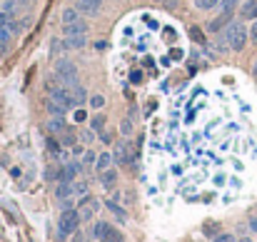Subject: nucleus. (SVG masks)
Listing matches in <instances>:
<instances>
[{
    "instance_id": "obj_1",
    "label": "nucleus",
    "mask_w": 257,
    "mask_h": 242,
    "mask_svg": "<svg viewBox=\"0 0 257 242\" xmlns=\"http://www.w3.org/2000/svg\"><path fill=\"white\" fill-rule=\"evenodd\" d=\"M225 103V93L190 85L180 90L167 112L155 125L153 150L165 152V163H155L158 185H175L182 200H205L202 185L212 182L217 190L227 185V155L232 145L217 142H240L242 128L237 120H227L217 110Z\"/></svg>"
},
{
    "instance_id": "obj_2",
    "label": "nucleus",
    "mask_w": 257,
    "mask_h": 242,
    "mask_svg": "<svg viewBox=\"0 0 257 242\" xmlns=\"http://www.w3.org/2000/svg\"><path fill=\"white\" fill-rule=\"evenodd\" d=\"M250 40V30L245 25V20H230L227 23V30H225V43L232 53H242L245 45Z\"/></svg>"
},
{
    "instance_id": "obj_3",
    "label": "nucleus",
    "mask_w": 257,
    "mask_h": 242,
    "mask_svg": "<svg viewBox=\"0 0 257 242\" xmlns=\"http://www.w3.org/2000/svg\"><path fill=\"white\" fill-rule=\"evenodd\" d=\"M55 77H58V85L63 88H75L80 83V77H78V68L72 65L67 58H60L55 63Z\"/></svg>"
},
{
    "instance_id": "obj_4",
    "label": "nucleus",
    "mask_w": 257,
    "mask_h": 242,
    "mask_svg": "<svg viewBox=\"0 0 257 242\" xmlns=\"http://www.w3.org/2000/svg\"><path fill=\"white\" fill-rule=\"evenodd\" d=\"M80 212L78 210H63V215H60V222H58V237L60 240H65L67 235H72L78 227H80Z\"/></svg>"
},
{
    "instance_id": "obj_5",
    "label": "nucleus",
    "mask_w": 257,
    "mask_h": 242,
    "mask_svg": "<svg viewBox=\"0 0 257 242\" xmlns=\"http://www.w3.org/2000/svg\"><path fill=\"white\" fill-rule=\"evenodd\" d=\"M113 160H115V163H120V165H132V163H135V155H132V142H130V140H123V142H118V150H115Z\"/></svg>"
},
{
    "instance_id": "obj_6",
    "label": "nucleus",
    "mask_w": 257,
    "mask_h": 242,
    "mask_svg": "<svg viewBox=\"0 0 257 242\" xmlns=\"http://www.w3.org/2000/svg\"><path fill=\"white\" fill-rule=\"evenodd\" d=\"M85 43H88L85 35H70V37L63 40V48H65V50H83Z\"/></svg>"
},
{
    "instance_id": "obj_7",
    "label": "nucleus",
    "mask_w": 257,
    "mask_h": 242,
    "mask_svg": "<svg viewBox=\"0 0 257 242\" xmlns=\"http://www.w3.org/2000/svg\"><path fill=\"white\" fill-rule=\"evenodd\" d=\"M75 8L80 10V15H88V18H95V15L100 13V5L93 3V0H78Z\"/></svg>"
},
{
    "instance_id": "obj_8",
    "label": "nucleus",
    "mask_w": 257,
    "mask_h": 242,
    "mask_svg": "<svg viewBox=\"0 0 257 242\" xmlns=\"http://www.w3.org/2000/svg\"><path fill=\"white\" fill-rule=\"evenodd\" d=\"M240 20H245V23H250V20H257V0H247V3H242Z\"/></svg>"
},
{
    "instance_id": "obj_9",
    "label": "nucleus",
    "mask_w": 257,
    "mask_h": 242,
    "mask_svg": "<svg viewBox=\"0 0 257 242\" xmlns=\"http://www.w3.org/2000/svg\"><path fill=\"white\" fill-rule=\"evenodd\" d=\"M95 210H97V203H95L93 197H85V200H83V205H80V210H78V212H80V220H83V222L90 220V217L95 215Z\"/></svg>"
},
{
    "instance_id": "obj_10",
    "label": "nucleus",
    "mask_w": 257,
    "mask_h": 242,
    "mask_svg": "<svg viewBox=\"0 0 257 242\" xmlns=\"http://www.w3.org/2000/svg\"><path fill=\"white\" fill-rule=\"evenodd\" d=\"M115 182H118V170L107 168V170H102V173H100V185H102L105 190H113V187H115Z\"/></svg>"
},
{
    "instance_id": "obj_11",
    "label": "nucleus",
    "mask_w": 257,
    "mask_h": 242,
    "mask_svg": "<svg viewBox=\"0 0 257 242\" xmlns=\"http://www.w3.org/2000/svg\"><path fill=\"white\" fill-rule=\"evenodd\" d=\"M45 128H48V133H50V135H63V133L67 130L65 117H50L48 123H45Z\"/></svg>"
},
{
    "instance_id": "obj_12",
    "label": "nucleus",
    "mask_w": 257,
    "mask_h": 242,
    "mask_svg": "<svg viewBox=\"0 0 257 242\" xmlns=\"http://www.w3.org/2000/svg\"><path fill=\"white\" fill-rule=\"evenodd\" d=\"M63 35H65V37H70V35H88V23H83V20L70 23V25L63 28Z\"/></svg>"
},
{
    "instance_id": "obj_13",
    "label": "nucleus",
    "mask_w": 257,
    "mask_h": 242,
    "mask_svg": "<svg viewBox=\"0 0 257 242\" xmlns=\"http://www.w3.org/2000/svg\"><path fill=\"white\" fill-rule=\"evenodd\" d=\"M45 110H48L53 117H65V115H67V107H65V105H60V103H58V100H53V98H48Z\"/></svg>"
},
{
    "instance_id": "obj_14",
    "label": "nucleus",
    "mask_w": 257,
    "mask_h": 242,
    "mask_svg": "<svg viewBox=\"0 0 257 242\" xmlns=\"http://www.w3.org/2000/svg\"><path fill=\"white\" fill-rule=\"evenodd\" d=\"M115 232V227L110 225V222H95V230H93V235H95V240H105L107 235H113Z\"/></svg>"
},
{
    "instance_id": "obj_15",
    "label": "nucleus",
    "mask_w": 257,
    "mask_h": 242,
    "mask_svg": "<svg viewBox=\"0 0 257 242\" xmlns=\"http://www.w3.org/2000/svg\"><path fill=\"white\" fill-rule=\"evenodd\" d=\"M10 37H13V33H10L8 25L0 28V55H8V50H10Z\"/></svg>"
},
{
    "instance_id": "obj_16",
    "label": "nucleus",
    "mask_w": 257,
    "mask_h": 242,
    "mask_svg": "<svg viewBox=\"0 0 257 242\" xmlns=\"http://www.w3.org/2000/svg\"><path fill=\"white\" fill-rule=\"evenodd\" d=\"M60 20L65 23V25H70V23H78L80 20V10L72 5V8H65L63 13H60Z\"/></svg>"
},
{
    "instance_id": "obj_17",
    "label": "nucleus",
    "mask_w": 257,
    "mask_h": 242,
    "mask_svg": "<svg viewBox=\"0 0 257 242\" xmlns=\"http://www.w3.org/2000/svg\"><path fill=\"white\" fill-rule=\"evenodd\" d=\"M110 165H113V155H110V152H100V155H97V160H95V168H97V173L107 170Z\"/></svg>"
},
{
    "instance_id": "obj_18",
    "label": "nucleus",
    "mask_w": 257,
    "mask_h": 242,
    "mask_svg": "<svg viewBox=\"0 0 257 242\" xmlns=\"http://www.w3.org/2000/svg\"><path fill=\"white\" fill-rule=\"evenodd\" d=\"M28 23H30V18H13L8 28H10V33H13V35H18V33H23V30L28 28Z\"/></svg>"
},
{
    "instance_id": "obj_19",
    "label": "nucleus",
    "mask_w": 257,
    "mask_h": 242,
    "mask_svg": "<svg viewBox=\"0 0 257 242\" xmlns=\"http://www.w3.org/2000/svg\"><path fill=\"white\" fill-rule=\"evenodd\" d=\"M72 190H75V185H72V182H60L58 190H55V195H58L60 200H67V197L72 195Z\"/></svg>"
},
{
    "instance_id": "obj_20",
    "label": "nucleus",
    "mask_w": 257,
    "mask_h": 242,
    "mask_svg": "<svg viewBox=\"0 0 257 242\" xmlns=\"http://www.w3.org/2000/svg\"><path fill=\"white\" fill-rule=\"evenodd\" d=\"M75 142H78V138H75V133H72L70 128L60 135V145H63V147H75Z\"/></svg>"
},
{
    "instance_id": "obj_21",
    "label": "nucleus",
    "mask_w": 257,
    "mask_h": 242,
    "mask_svg": "<svg viewBox=\"0 0 257 242\" xmlns=\"http://www.w3.org/2000/svg\"><path fill=\"white\" fill-rule=\"evenodd\" d=\"M105 123H107V120H105V115H95V117L90 120V130H95V133H102V130H105Z\"/></svg>"
},
{
    "instance_id": "obj_22",
    "label": "nucleus",
    "mask_w": 257,
    "mask_h": 242,
    "mask_svg": "<svg viewBox=\"0 0 257 242\" xmlns=\"http://www.w3.org/2000/svg\"><path fill=\"white\" fill-rule=\"evenodd\" d=\"M230 20H232V18H225V15H220V18H215V20L207 25V30H210V33H217L220 28H223L225 23H230Z\"/></svg>"
},
{
    "instance_id": "obj_23",
    "label": "nucleus",
    "mask_w": 257,
    "mask_h": 242,
    "mask_svg": "<svg viewBox=\"0 0 257 242\" xmlns=\"http://www.w3.org/2000/svg\"><path fill=\"white\" fill-rule=\"evenodd\" d=\"M223 0H195V5L200 8V10H212V8H217Z\"/></svg>"
},
{
    "instance_id": "obj_24",
    "label": "nucleus",
    "mask_w": 257,
    "mask_h": 242,
    "mask_svg": "<svg viewBox=\"0 0 257 242\" xmlns=\"http://www.w3.org/2000/svg\"><path fill=\"white\" fill-rule=\"evenodd\" d=\"M3 13H8L10 18H15V10H18V0H3Z\"/></svg>"
},
{
    "instance_id": "obj_25",
    "label": "nucleus",
    "mask_w": 257,
    "mask_h": 242,
    "mask_svg": "<svg viewBox=\"0 0 257 242\" xmlns=\"http://www.w3.org/2000/svg\"><path fill=\"white\" fill-rule=\"evenodd\" d=\"M240 0H223V15L225 18H232V10L237 8Z\"/></svg>"
},
{
    "instance_id": "obj_26",
    "label": "nucleus",
    "mask_w": 257,
    "mask_h": 242,
    "mask_svg": "<svg viewBox=\"0 0 257 242\" xmlns=\"http://www.w3.org/2000/svg\"><path fill=\"white\" fill-rule=\"evenodd\" d=\"M188 35L195 40V43H200V45L205 43V35H202V30H200V28H190V30H188Z\"/></svg>"
},
{
    "instance_id": "obj_27",
    "label": "nucleus",
    "mask_w": 257,
    "mask_h": 242,
    "mask_svg": "<svg viewBox=\"0 0 257 242\" xmlns=\"http://www.w3.org/2000/svg\"><path fill=\"white\" fill-rule=\"evenodd\" d=\"M120 133H123L125 138L132 135V120H123V123H120Z\"/></svg>"
},
{
    "instance_id": "obj_28",
    "label": "nucleus",
    "mask_w": 257,
    "mask_h": 242,
    "mask_svg": "<svg viewBox=\"0 0 257 242\" xmlns=\"http://www.w3.org/2000/svg\"><path fill=\"white\" fill-rule=\"evenodd\" d=\"M105 205H107L110 210H113V212L118 215V220H125V210H120V207H118V205L113 203V200H107V203H105Z\"/></svg>"
},
{
    "instance_id": "obj_29",
    "label": "nucleus",
    "mask_w": 257,
    "mask_h": 242,
    "mask_svg": "<svg viewBox=\"0 0 257 242\" xmlns=\"http://www.w3.org/2000/svg\"><path fill=\"white\" fill-rule=\"evenodd\" d=\"M102 105H105V98H102V95H93V98H90V107H93V110H100Z\"/></svg>"
},
{
    "instance_id": "obj_30",
    "label": "nucleus",
    "mask_w": 257,
    "mask_h": 242,
    "mask_svg": "<svg viewBox=\"0 0 257 242\" xmlns=\"http://www.w3.org/2000/svg\"><path fill=\"white\" fill-rule=\"evenodd\" d=\"M93 140H95V130H83V133H80V142L90 145Z\"/></svg>"
},
{
    "instance_id": "obj_31",
    "label": "nucleus",
    "mask_w": 257,
    "mask_h": 242,
    "mask_svg": "<svg viewBox=\"0 0 257 242\" xmlns=\"http://www.w3.org/2000/svg\"><path fill=\"white\" fill-rule=\"evenodd\" d=\"M100 242H125V240H123V235L115 230L113 235H107V237H105V240H100Z\"/></svg>"
},
{
    "instance_id": "obj_32",
    "label": "nucleus",
    "mask_w": 257,
    "mask_h": 242,
    "mask_svg": "<svg viewBox=\"0 0 257 242\" xmlns=\"http://www.w3.org/2000/svg\"><path fill=\"white\" fill-rule=\"evenodd\" d=\"M72 117H75V123H85V120H88V112H85L83 107H78V110H75V115H72Z\"/></svg>"
},
{
    "instance_id": "obj_33",
    "label": "nucleus",
    "mask_w": 257,
    "mask_h": 242,
    "mask_svg": "<svg viewBox=\"0 0 257 242\" xmlns=\"http://www.w3.org/2000/svg\"><path fill=\"white\" fill-rule=\"evenodd\" d=\"M60 147H63V145H58L55 138H48V150H50V152H60Z\"/></svg>"
},
{
    "instance_id": "obj_34",
    "label": "nucleus",
    "mask_w": 257,
    "mask_h": 242,
    "mask_svg": "<svg viewBox=\"0 0 257 242\" xmlns=\"http://www.w3.org/2000/svg\"><path fill=\"white\" fill-rule=\"evenodd\" d=\"M95 160H97V155H95V152H85V163H83V168L95 165Z\"/></svg>"
},
{
    "instance_id": "obj_35",
    "label": "nucleus",
    "mask_w": 257,
    "mask_h": 242,
    "mask_svg": "<svg viewBox=\"0 0 257 242\" xmlns=\"http://www.w3.org/2000/svg\"><path fill=\"white\" fill-rule=\"evenodd\" d=\"M212 242H235V237H232V235H227V232H225V235H217V237H215V240H212Z\"/></svg>"
},
{
    "instance_id": "obj_36",
    "label": "nucleus",
    "mask_w": 257,
    "mask_h": 242,
    "mask_svg": "<svg viewBox=\"0 0 257 242\" xmlns=\"http://www.w3.org/2000/svg\"><path fill=\"white\" fill-rule=\"evenodd\" d=\"M10 20H13V18H10L8 13H3V10H0V28H5V25H10Z\"/></svg>"
},
{
    "instance_id": "obj_37",
    "label": "nucleus",
    "mask_w": 257,
    "mask_h": 242,
    "mask_svg": "<svg viewBox=\"0 0 257 242\" xmlns=\"http://www.w3.org/2000/svg\"><path fill=\"white\" fill-rule=\"evenodd\" d=\"M250 40L257 45V20H252V28H250Z\"/></svg>"
},
{
    "instance_id": "obj_38",
    "label": "nucleus",
    "mask_w": 257,
    "mask_h": 242,
    "mask_svg": "<svg viewBox=\"0 0 257 242\" xmlns=\"http://www.w3.org/2000/svg\"><path fill=\"white\" fill-rule=\"evenodd\" d=\"M110 140H113V135H110V133H102L100 135V142H110Z\"/></svg>"
},
{
    "instance_id": "obj_39",
    "label": "nucleus",
    "mask_w": 257,
    "mask_h": 242,
    "mask_svg": "<svg viewBox=\"0 0 257 242\" xmlns=\"http://www.w3.org/2000/svg\"><path fill=\"white\" fill-rule=\"evenodd\" d=\"M35 3V0H18V5H25V8H30Z\"/></svg>"
},
{
    "instance_id": "obj_40",
    "label": "nucleus",
    "mask_w": 257,
    "mask_h": 242,
    "mask_svg": "<svg viewBox=\"0 0 257 242\" xmlns=\"http://www.w3.org/2000/svg\"><path fill=\"white\" fill-rule=\"evenodd\" d=\"M250 227H252V230H257V220H250Z\"/></svg>"
},
{
    "instance_id": "obj_41",
    "label": "nucleus",
    "mask_w": 257,
    "mask_h": 242,
    "mask_svg": "<svg viewBox=\"0 0 257 242\" xmlns=\"http://www.w3.org/2000/svg\"><path fill=\"white\" fill-rule=\"evenodd\" d=\"M252 72H255V75H257V60H255V68H252Z\"/></svg>"
},
{
    "instance_id": "obj_42",
    "label": "nucleus",
    "mask_w": 257,
    "mask_h": 242,
    "mask_svg": "<svg viewBox=\"0 0 257 242\" xmlns=\"http://www.w3.org/2000/svg\"><path fill=\"white\" fill-rule=\"evenodd\" d=\"M240 242H252V240H250V237H242V240H240Z\"/></svg>"
},
{
    "instance_id": "obj_43",
    "label": "nucleus",
    "mask_w": 257,
    "mask_h": 242,
    "mask_svg": "<svg viewBox=\"0 0 257 242\" xmlns=\"http://www.w3.org/2000/svg\"><path fill=\"white\" fill-rule=\"evenodd\" d=\"M102 3H105V0H97V5H102Z\"/></svg>"
}]
</instances>
